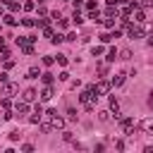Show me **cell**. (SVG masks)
<instances>
[{
    "label": "cell",
    "instance_id": "cell-1",
    "mask_svg": "<svg viewBox=\"0 0 153 153\" xmlns=\"http://www.w3.org/2000/svg\"><path fill=\"white\" fill-rule=\"evenodd\" d=\"M91 91H93L96 96H105V93L110 91V84H108V81H98L96 86H91Z\"/></svg>",
    "mask_w": 153,
    "mask_h": 153
},
{
    "label": "cell",
    "instance_id": "cell-2",
    "mask_svg": "<svg viewBox=\"0 0 153 153\" xmlns=\"http://www.w3.org/2000/svg\"><path fill=\"white\" fill-rule=\"evenodd\" d=\"M120 124H122V131H124V134H131V129H134V120H131V117H122Z\"/></svg>",
    "mask_w": 153,
    "mask_h": 153
},
{
    "label": "cell",
    "instance_id": "cell-3",
    "mask_svg": "<svg viewBox=\"0 0 153 153\" xmlns=\"http://www.w3.org/2000/svg\"><path fill=\"white\" fill-rule=\"evenodd\" d=\"M12 93H17V84L7 81V84L2 86V91H0V96H12Z\"/></svg>",
    "mask_w": 153,
    "mask_h": 153
},
{
    "label": "cell",
    "instance_id": "cell-4",
    "mask_svg": "<svg viewBox=\"0 0 153 153\" xmlns=\"http://www.w3.org/2000/svg\"><path fill=\"white\" fill-rule=\"evenodd\" d=\"M129 36H131V38H141V36H143V26H141V24L129 26Z\"/></svg>",
    "mask_w": 153,
    "mask_h": 153
},
{
    "label": "cell",
    "instance_id": "cell-5",
    "mask_svg": "<svg viewBox=\"0 0 153 153\" xmlns=\"http://www.w3.org/2000/svg\"><path fill=\"white\" fill-rule=\"evenodd\" d=\"M48 117H50V115H48ZM50 122H53V129H62V127H65V120H62V117H57V115H53V117H50Z\"/></svg>",
    "mask_w": 153,
    "mask_h": 153
},
{
    "label": "cell",
    "instance_id": "cell-6",
    "mask_svg": "<svg viewBox=\"0 0 153 153\" xmlns=\"http://www.w3.org/2000/svg\"><path fill=\"white\" fill-rule=\"evenodd\" d=\"M36 96H38V93H36L33 88H26V91H24V100H26V103H31V100H36Z\"/></svg>",
    "mask_w": 153,
    "mask_h": 153
},
{
    "label": "cell",
    "instance_id": "cell-7",
    "mask_svg": "<svg viewBox=\"0 0 153 153\" xmlns=\"http://www.w3.org/2000/svg\"><path fill=\"white\" fill-rule=\"evenodd\" d=\"M141 127H143V131H146V134H151V136H153V120H143V122H141Z\"/></svg>",
    "mask_w": 153,
    "mask_h": 153
},
{
    "label": "cell",
    "instance_id": "cell-8",
    "mask_svg": "<svg viewBox=\"0 0 153 153\" xmlns=\"http://www.w3.org/2000/svg\"><path fill=\"white\" fill-rule=\"evenodd\" d=\"M24 112H29V103H26V100L17 103V115H24Z\"/></svg>",
    "mask_w": 153,
    "mask_h": 153
},
{
    "label": "cell",
    "instance_id": "cell-9",
    "mask_svg": "<svg viewBox=\"0 0 153 153\" xmlns=\"http://www.w3.org/2000/svg\"><path fill=\"white\" fill-rule=\"evenodd\" d=\"M41 98H43V100H50V98H53V88H50V86H45V88L41 91Z\"/></svg>",
    "mask_w": 153,
    "mask_h": 153
},
{
    "label": "cell",
    "instance_id": "cell-10",
    "mask_svg": "<svg viewBox=\"0 0 153 153\" xmlns=\"http://www.w3.org/2000/svg\"><path fill=\"white\" fill-rule=\"evenodd\" d=\"M110 110H112L115 115H120V103H117V98H110Z\"/></svg>",
    "mask_w": 153,
    "mask_h": 153
},
{
    "label": "cell",
    "instance_id": "cell-11",
    "mask_svg": "<svg viewBox=\"0 0 153 153\" xmlns=\"http://www.w3.org/2000/svg\"><path fill=\"white\" fill-rule=\"evenodd\" d=\"M41 79H43V84H45V86H50V84H53V74H50V72L41 74Z\"/></svg>",
    "mask_w": 153,
    "mask_h": 153
},
{
    "label": "cell",
    "instance_id": "cell-12",
    "mask_svg": "<svg viewBox=\"0 0 153 153\" xmlns=\"http://www.w3.org/2000/svg\"><path fill=\"white\" fill-rule=\"evenodd\" d=\"M124 84V74H117V76H112V86H122Z\"/></svg>",
    "mask_w": 153,
    "mask_h": 153
},
{
    "label": "cell",
    "instance_id": "cell-13",
    "mask_svg": "<svg viewBox=\"0 0 153 153\" xmlns=\"http://www.w3.org/2000/svg\"><path fill=\"white\" fill-rule=\"evenodd\" d=\"M98 120H100V122H110V112H108V110H100V112H98Z\"/></svg>",
    "mask_w": 153,
    "mask_h": 153
},
{
    "label": "cell",
    "instance_id": "cell-14",
    "mask_svg": "<svg viewBox=\"0 0 153 153\" xmlns=\"http://www.w3.org/2000/svg\"><path fill=\"white\" fill-rule=\"evenodd\" d=\"M19 139H22V131L19 129H12L10 131V141H19Z\"/></svg>",
    "mask_w": 153,
    "mask_h": 153
},
{
    "label": "cell",
    "instance_id": "cell-15",
    "mask_svg": "<svg viewBox=\"0 0 153 153\" xmlns=\"http://www.w3.org/2000/svg\"><path fill=\"white\" fill-rule=\"evenodd\" d=\"M2 19H5V24H7V26H14V24H17V19H14L12 14H5Z\"/></svg>",
    "mask_w": 153,
    "mask_h": 153
},
{
    "label": "cell",
    "instance_id": "cell-16",
    "mask_svg": "<svg viewBox=\"0 0 153 153\" xmlns=\"http://www.w3.org/2000/svg\"><path fill=\"white\" fill-rule=\"evenodd\" d=\"M62 41H65V36H60V33H53V38H50L53 45H57V43H62Z\"/></svg>",
    "mask_w": 153,
    "mask_h": 153
},
{
    "label": "cell",
    "instance_id": "cell-17",
    "mask_svg": "<svg viewBox=\"0 0 153 153\" xmlns=\"http://www.w3.org/2000/svg\"><path fill=\"white\" fill-rule=\"evenodd\" d=\"M26 76H29V79H38V76H41V72H38V69H36V67H31V69H29V74H26Z\"/></svg>",
    "mask_w": 153,
    "mask_h": 153
},
{
    "label": "cell",
    "instance_id": "cell-18",
    "mask_svg": "<svg viewBox=\"0 0 153 153\" xmlns=\"http://www.w3.org/2000/svg\"><path fill=\"white\" fill-rule=\"evenodd\" d=\"M115 57H117V50H115V48H110V50H108V62H112Z\"/></svg>",
    "mask_w": 153,
    "mask_h": 153
},
{
    "label": "cell",
    "instance_id": "cell-19",
    "mask_svg": "<svg viewBox=\"0 0 153 153\" xmlns=\"http://www.w3.org/2000/svg\"><path fill=\"white\" fill-rule=\"evenodd\" d=\"M53 60H55L53 55H45V57H43V65H45V67H50V65H53Z\"/></svg>",
    "mask_w": 153,
    "mask_h": 153
},
{
    "label": "cell",
    "instance_id": "cell-20",
    "mask_svg": "<svg viewBox=\"0 0 153 153\" xmlns=\"http://www.w3.org/2000/svg\"><path fill=\"white\" fill-rule=\"evenodd\" d=\"M22 24H24V26H33V24H36V22H33V19H31V17H26V19H22Z\"/></svg>",
    "mask_w": 153,
    "mask_h": 153
},
{
    "label": "cell",
    "instance_id": "cell-21",
    "mask_svg": "<svg viewBox=\"0 0 153 153\" xmlns=\"http://www.w3.org/2000/svg\"><path fill=\"white\" fill-rule=\"evenodd\" d=\"M105 26L112 29V26H115V17H108V19H105Z\"/></svg>",
    "mask_w": 153,
    "mask_h": 153
},
{
    "label": "cell",
    "instance_id": "cell-22",
    "mask_svg": "<svg viewBox=\"0 0 153 153\" xmlns=\"http://www.w3.org/2000/svg\"><path fill=\"white\" fill-rule=\"evenodd\" d=\"M100 41H103V43H110L112 36H110V33H100Z\"/></svg>",
    "mask_w": 153,
    "mask_h": 153
},
{
    "label": "cell",
    "instance_id": "cell-23",
    "mask_svg": "<svg viewBox=\"0 0 153 153\" xmlns=\"http://www.w3.org/2000/svg\"><path fill=\"white\" fill-rule=\"evenodd\" d=\"M43 36H45V38H53V29L45 26V29H43Z\"/></svg>",
    "mask_w": 153,
    "mask_h": 153
},
{
    "label": "cell",
    "instance_id": "cell-24",
    "mask_svg": "<svg viewBox=\"0 0 153 153\" xmlns=\"http://www.w3.org/2000/svg\"><path fill=\"white\" fill-rule=\"evenodd\" d=\"M67 115H69V120H76V110H74V108H69V110H67Z\"/></svg>",
    "mask_w": 153,
    "mask_h": 153
},
{
    "label": "cell",
    "instance_id": "cell-25",
    "mask_svg": "<svg viewBox=\"0 0 153 153\" xmlns=\"http://www.w3.org/2000/svg\"><path fill=\"white\" fill-rule=\"evenodd\" d=\"M7 7H10V10H12V12H17V10H19V2H10V5H7Z\"/></svg>",
    "mask_w": 153,
    "mask_h": 153
},
{
    "label": "cell",
    "instance_id": "cell-26",
    "mask_svg": "<svg viewBox=\"0 0 153 153\" xmlns=\"http://www.w3.org/2000/svg\"><path fill=\"white\" fill-rule=\"evenodd\" d=\"M136 22H139V24L143 22V12H141V10H136Z\"/></svg>",
    "mask_w": 153,
    "mask_h": 153
},
{
    "label": "cell",
    "instance_id": "cell-27",
    "mask_svg": "<svg viewBox=\"0 0 153 153\" xmlns=\"http://www.w3.org/2000/svg\"><path fill=\"white\" fill-rule=\"evenodd\" d=\"M91 53H93V55H103V48H100V45H96V48H93Z\"/></svg>",
    "mask_w": 153,
    "mask_h": 153
},
{
    "label": "cell",
    "instance_id": "cell-28",
    "mask_svg": "<svg viewBox=\"0 0 153 153\" xmlns=\"http://www.w3.org/2000/svg\"><path fill=\"white\" fill-rule=\"evenodd\" d=\"M141 5H143V7H151V5H153V0H141Z\"/></svg>",
    "mask_w": 153,
    "mask_h": 153
},
{
    "label": "cell",
    "instance_id": "cell-29",
    "mask_svg": "<svg viewBox=\"0 0 153 153\" xmlns=\"http://www.w3.org/2000/svg\"><path fill=\"white\" fill-rule=\"evenodd\" d=\"M0 50H5V38H0Z\"/></svg>",
    "mask_w": 153,
    "mask_h": 153
},
{
    "label": "cell",
    "instance_id": "cell-30",
    "mask_svg": "<svg viewBox=\"0 0 153 153\" xmlns=\"http://www.w3.org/2000/svg\"><path fill=\"white\" fill-rule=\"evenodd\" d=\"M148 45H153V33H151V36H148Z\"/></svg>",
    "mask_w": 153,
    "mask_h": 153
},
{
    "label": "cell",
    "instance_id": "cell-31",
    "mask_svg": "<svg viewBox=\"0 0 153 153\" xmlns=\"http://www.w3.org/2000/svg\"><path fill=\"white\" fill-rule=\"evenodd\" d=\"M0 14H2V7H0Z\"/></svg>",
    "mask_w": 153,
    "mask_h": 153
}]
</instances>
